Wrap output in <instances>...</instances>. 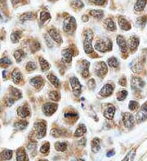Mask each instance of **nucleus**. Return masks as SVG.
Masks as SVG:
<instances>
[{"label":"nucleus","mask_w":147,"mask_h":161,"mask_svg":"<svg viewBox=\"0 0 147 161\" xmlns=\"http://www.w3.org/2000/svg\"><path fill=\"white\" fill-rule=\"evenodd\" d=\"M22 1H24V0H11V3H12L13 5H16V4L20 3L21 2H22Z\"/></svg>","instance_id":"nucleus-55"},{"label":"nucleus","mask_w":147,"mask_h":161,"mask_svg":"<svg viewBox=\"0 0 147 161\" xmlns=\"http://www.w3.org/2000/svg\"><path fill=\"white\" fill-rule=\"evenodd\" d=\"M139 107V104H138V102H136V101L132 100V101L129 102L128 107H129V109H130L131 111H134V110H136V109H137V107Z\"/></svg>","instance_id":"nucleus-47"},{"label":"nucleus","mask_w":147,"mask_h":161,"mask_svg":"<svg viewBox=\"0 0 147 161\" xmlns=\"http://www.w3.org/2000/svg\"><path fill=\"white\" fill-rule=\"evenodd\" d=\"M70 5L74 9H78V10H80L84 7V4L82 2V0H72Z\"/></svg>","instance_id":"nucleus-30"},{"label":"nucleus","mask_w":147,"mask_h":161,"mask_svg":"<svg viewBox=\"0 0 147 161\" xmlns=\"http://www.w3.org/2000/svg\"><path fill=\"white\" fill-rule=\"evenodd\" d=\"M94 69H95L96 75H97L98 77H101L105 75L107 73V72H108L107 66L105 65V63H104L102 61L95 64V68Z\"/></svg>","instance_id":"nucleus-5"},{"label":"nucleus","mask_w":147,"mask_h":161,"mask_svg":"<svg viewBox=\"0 0 147 161\" xmlns=\"http://www.w3.org/2000/svg\"><path fill=\"white\" fill-rule=\"evenodd\" d=\"M48 34L49 36L51 37V38L54 41L55 43H58V44H60L62 43V38L60 37V35L59 34V33L56 31V29L52 28L51 29L48 30Z\"/></svg>","instance_id":"nucleus-13"},{"label":"nucleus","mask_w":147,"mask_h":161,"mask_svg":"<svg viewBox=\"0 0 147 161\" xmlns=\"http://www.w3.org/2000/svg\"><path fill=\"white\" fill-rule=\"evenodd\" d=\"M116 41H117V44L119 47L121 51L123 53H126L128 51V47L127 43H126L125 39L124 38V37L121 36V35H119L116 38Z\"/></svg>","instance_id":"nucleus-14"},{"label":"nucleus","mask_w":147,"mask_h":161,"mask_svg":"<svg viewBox=\"0 0 147 161\" xmlns=\"http://www.w3.org/2000/svg\"><path fill=\"white\" fill-rule=\"evenodd\" d=\"M146 3L147 0H136V3L134 5V10H135V11H136V12H141V11H143L145 9L146 6Z\"/></svg>","instance_id":"nucleus-19"},{"label":"nucleus","mask_w":147,"mask_h":161,"mask_svg":"<svg viewBox=\"0 0 147 161\" xmlns=\"http://www.w3.org/2000/svg\"><path fill=\"white\" fill-rule=\"evenodd\" d=\"M108 65H109L110 68H117V67H119V60L118 59H116L115 57H111V58H109L108 59Z\"/></svg>","instance_id":"nucleus-37"},{"label":"nucleus","mask_w":147,"mask_h":161,"mask_svg":"<svg viewBox=\"0 0 147 161\" xmlns=\"http://www.w3.org/2000/svg\"><path fill=\"white\" fill-rule=\"evenodd\" d=\"M16 160L17 161H27V155L23 148H20L16 151Z\"/></svg>","instance_id":"nucleus-23"},{"label":"nucleus","mask_w":147,"mask_h":161,"mask_svg":"<svg viewBox=\"0 0 147 161\" xmlns=\"http://www.w3.org/2000/svg\"><path fill=\"white\" fill-rule=\"evenodd\" d=\"M38 161H48V160H40Z\"/></svg>","instance_id":"nucleus-60"},{"label":"nucleus","mask_w":147,"mask_h":161,"mask_svg":"<svg viewBox=\"0 0 147 161\" xmlns=\"http://www.w3.org/2000/svg\"><path fill=\"white\" fill-rule=\"evenodd\" d=\"M47 77H48V79L50 80V82L55 86V87H59L60 86V81H59V79L56 77L55 75L53 74H48V75L47 76Z\"/></svg>","instance_id":"nucleus-27"},{"label":"nucleus","mask_w":147,"mask_h":161,"mask_svg":"<svg viewBox=\"0 0 147 161\" xmlns=\"http://www.w3.org/2000/svg\"><path fill=\"white\" fill-rule=\"evenodd\" d=\"M144 85H145L144 81L138 77H133L131 81V86L133 90H140L143 88Z\"/></svg>","instance_id":"nucleus-16"},{"label":"nucleus","mask_w":147,"mask_h":161,"mask_svg":"<svg viewBox=\"0 0 147 161\" xmlns=\"http://www.w3.org/2000/svg\"><path fill=\"white\" fill-rule=\"evenodd\" d=\"M95 49L100 52H106L112 49V43L109 39H99L96 41Z\"/></svg>","instance_id":"nucleus-2"},{"label":"nucleus","mask_w":147,"mask_h":161,"mask_svg":"<svg viewBox=\"0 0 147 161\" xmlns=\"http://www.w3.org/2000/svg\"><path fill=\"white\" fill-rule=\"evenodd\" d=\"M73 161H84L83 159H78V160H73Z\"/></svg>","instance_id":"nucleus-57"},{"label":"nucleus","mask_w":147,"mask_h":161,"mask_svg":"<svg viewBox=\"0 0 147 161\" xmlns=\"http://www.w3.org/2000/svg\"><path fill=\"white\" fill-rule=\"evenodd\" d=\"M11 64V61L7 57L0 59V67H2V68H6V67L9 66Z\"/></svg>","instance_id":"nucleus-41"},{"label":"nucleus","mask_w":147,"mask_h":161,"mask_svg":"<svg viewBox=\"0 0 147 161\" xmlns=\"http://www.w3.org/2000/svg\"><path fill=\"white\" fill-rule=\"evenodd\" d=\"M11 97L13 99H19L21 98V93L16 88H11Z\"/></svg>","instance_id":"nucleus-39"},{"label":"nucleus","mask_w":147,"mask_h":161,"mask_svg":"<svg viewBox=\"0 0 147 161\" xmlns=\"http://www.w3.org/2000/svg\"><path fill=\"white\" fill-rule=\"evenodd\" d=\"M14 57L17 62H21L24 57V51L22 50H17L14 52Z\"/></svg>","instance_id":"nucleus-40"},{"label":"nucleus","mask_w":147,"mask_h":161,"mask_svg":"<svg viewBox=\"0 0 147 161\" xmlns=\"http://www.w3.org/2000/svg\"><path fill=\"white\" fill-rule=\"evenodd\" d=\"M89 15H91L93 17L97 19V20H100L103 17L104 11L102 10H96V9L95 10H90Z\"/></svg>","instance_id":"nucleus-26"},{"label":"nucleus","mask_w":147,"mask_h":161,"mask_svg":"<svg viewBox=\"0 0 147 161\" xmlns=\"http://www.w3.org/2000/svg\"><path fill=\"white\" fill-rule=\"evenodd\" d=\"M115 154L114 152V150H112V151H109L108 153H107V155H106V156L107 157H111V156H113Z\"/></svg>","instance_id":"nucleus-56"},{"label":"nucleus","mask_w":147,"mask_h":161,"mask_svg":"<svg viewBox=\"0 0 147 161\" xmlns=\"http://www.w3.org/2000/svg\"><path fill=\"white\" fill-rule=\"evenodd\" d=\"M128 95V91L127 90H121L117 94V99L119 101H123L126 98V97Z\"/></svg>","instance_id":"nucleus-43"},{"label":"nucleus","mask_w":147,"mask_h":161,"mask_svg":"<svg viewBox=\"0 0 147 161\" xmlns=\"http://www.w3.org/2000/svg\"><path fill=\"white\" fill-rule=\"evenodd\" d=\"M21 31H14V32L11 33V42L13 43H16L19 42V40H20V38H21Z\"/></svg>","instance_id":"nucleus-35"},{"label":"nucleus","mask_w":147,"mask_h":161,"mask_svg":"<svg viewBox=\"0 0 147 161\" xmlns=\"http://www.w3.org/2000/svg\"><path fill=\"white\" fill-rule=\"evenodd\" d=\"M36 19V14L34 12H26L21 16V21L22 22L27 21H33Z\"/></svg>","instance_id":"nucleus-22"},{"label":"nucleus","mask_w":147,"mask_h":161,"mask_svg":"<svg viewBox=\"0 0 147 161\" xmlns=\"http://www.w3.org/2000/svg\"><path fill=\"white\" fill-rule=\"evenodd\" d=\"M57 110V105L52 102H47L43 107V112L46 116H51Z\"/></svg>","instance_id":"nucleus-9"},{"label":"nucleus","mask_w":147,"mask_h":161,"mask_svg":"<svg viewBox=\"0 0 147 161\" xmlns=\"http://www.w3.org/2000/svg\"><path fill=\"white\" fill-rule=\"evenodd\" d=\"M93 4L97 6H103L107 3V0H88Z\"/></svg>","instance_id":"nucleus-46"},{"label":"nucleus","mask_w":147,"mask_h":161,"mask_svg":"<svg viewBox=\"0 0 147 161\" xmlns=\"http://www.w3.org/2000/svg\"><path fill=\"white\" fill-rule=\"evenodd\" d=\"M146 22H147V16L146 15H145V16L138 17V18L136 19V23L137 26L141 27V28H143V27L146 25Z\"/></svg>","instance_id":"nucleus-34"},{"label":"nucleus","mask_w":147,"mask_h":161,"mask_svg":"<svg viewBox=\"0 0 147 161\" xmlns=\"http://www.w3.org/2000/svg\"><path fill=\"white\" fill-rule=\"evenodd\" d=\"M73 51L70 48H67L61 51V55H62V60L63 62H65L66 64L70 63L72 60V56H73Z\"/></svg>","instance_id":"nucleus-12"},{"label":"nucleus","mask_w":147,"mask_h":161,"mask_svg":"<svg viewBox=\"0 0 147 161\" xmlns=\"http://www.w3.org/2000/svg\"><path fill=\"white\" fill-rule=\"evenodd\" d=\"M104 25L109 31H114L116 29L115 23H114V21L111 18H106L104 21Z\"/></svg>","instance_id":"nucleus-21"},{"label":"nucleus","mask_w":147,"mask_h":161,"mask_svg":"<svg viewBox=\"0 0 147 161\" xmlns=\"http://www.w3.org/2000/svg\"><path fill=\"white\" fill-rule=\"evenodd\" d=\"M114 113H115V107L112 104H109L104 111V116L108 120H112L114 118Z\"/></svg>","instance_id":"nucleus-15"},{"label":"nucleus","mask_w":147,"mask_h":161,"mask_svg":"<svg viewBox=\"0 0 147 161\" xmlns=\"http://www.w3.org/2000/svg\"><path fill=\"white\" fill-rule=\"evenodd\" d=\"M123 120H124V124L127 128L131 129L134 126L135 124V120H134V116L132 114L128 112L124 113L123 115Z\"/></svg>","instance_id":"nucleus-7"},{"label":"nucleus","mask_w":147,"mask_h":161,"mask_svg":"<svg viewBox=\"0 0 147 161\" xmlns=\"http://www.w3.org/2000/svg\"><path fill=\"white\" fill-rule=\"evenodd\" d=\"M136 120L138 123L147 120V102L142 105L141 110L136 114Z\"/></svg>","instance_id":"nucleus-8"},{"label":"nucleus","mask_w":147,"mask_h":161,"mask_svg":"<svg viewBox=\"0 0 147 161\" xmlns=\"http://www.w3.org/2000/svg\"><path fill=\"white\" fill-rule=\"evenodd\" d=\"M88 16H87V15H83V16H82V21L83 22H87L88 21Z\"/></svg>","instance_id":"nucleus-54"},{"label":"nucleus","mask_w":147,"mask_h":161,"mask_svg":"<svg viewBox=\"0 0 147 161\" xmlns=\"http://www.w3.org/2000/svg\"><path fill=\"white\" fill-rule=\"evenodd\" d=\"M0 156L2 157V159H3L5 160H9L12 157V151L10 150H4L1 153Z\"/></svg>","instance_id":"nucleus-36"},{"label":"nucleus","mask_w":147,"mask_h":161,"mask_svg":"<svg viewBox=\"0 0 147 161\" xmlns=\"http://www.w3.org/2000/svg\"><path fill=\"white\" fill-rule=\"evenodd\" d=\"M28 125V122L26 120H20L14 124V127L17 130H23L25 129Z\"/></svg>","instance_id":"nucleus-32"},{"label":"nucleus","mask_w":147,"mask_h":161,"mask_svg":"<svg viewBox=\"0 0 147 161\" xmlns=\"http://www.w3.org/2000/svg\"><path fill=\"white\" fill-rule=\"evenodd\" d=\"M67 148V144L65 142H57L55 143V149L57 151H60V152H64L66 150Z\"/></svg>","instance_id":"nucleus-33"},{"label":"nucleus","mask_w":147,"mask_h":161,"mask_svg":"<svg viewBox=\"0 0 147 161\" xmlns=\"http://www.w3.org/2000/svg\"><path fill=\"white\" fill-rule=\"evenodd\" d=\"M65 117L68 119V120L72 119L73 120H75V119L78 117V113L71 112H66L65 114Z\"/></svg>","instance_id":"nucleus-45"},{"label":"nucleus","mask_w":147,"mask_h":161,"mask_svg":"<svg viewBox=\"0 0 147 161\" xmlns=\"http://www.w3.org/2000/svg\"><path fill=\"white\" fill-rule=\"evenodd\" d=\"M30 84L34 86V88H41L44 86V80L42 77L38 76V77H35L32 78L30 81Z\"/></svg>","instance_id":"nucleus-17"},{"label":"nucleus","mask_w":147,"mask_h":161,"mask_svg":"<svg viewBox=\"0 0 147 161\" xmlns=\"http://www.w3.org/2000/svg\"><path fill=\"white\" fill-rule=\"evenodd\" d=\"M39 64H40V67H41V69H42L43 72H46V71H48L50 69L49 63L46 59H44L43 57L39 58Z\"/></svg>","instance_id":"nucleus-29"},{"label":"nucleus","mask_w":147,"mask_h":161,"mask_svg":"<svg viewBox=\"0 0 147 161\" xmlns=\"http://www.w3.org/2000/svg\"><path fill=\"white\" fill-rule=\"evenodd\" d=\"M70 86L72 87V90H73V92L74 94L79 96L81 93V84L79 82V80H78V78L75 77H72L70 80Z\"/></svg>","instance_id":"nucleus-6"},{"label":"nucleus","mask_w":147,"mask_h":161,"mask_svg":"<svg viewBox=\"0 0 147 161\" xmlns=\"http://www.w3.org/2000/svg\"><path fill=\"white\" fill-rule=\"evenodd\" d=\"M101 148V140L99 138H94L92 141V150L93 152H97Z\"/></svg>","instance_id":"nucleus-31"},{"label":"nucleus","mask_w":147,"mask_h":161,"mask_svg":"<svg viewBox=\"0 0 147 161\" xmlns=\"http://www.w3.org/2000/svg\"><path fill=\"white\" fill-rule=\"evenodd\" d=\"M50 2H56V1H57V0H48Z\"/></svg>","instance_id":"nucleus-59"},{"label":"nucleus","mask_w":147,"mask_h":161,"mask_svg":"<svg viewBox=\"0 0 147 161\" xmlns=\"http://www.w3.org/2000/svg\"><path fill=\"white\" fill-rule=\"evenodd\" d=\"M11 78L12 80L15 84H18L22 78L21 73L19 71L18 69H15L12 72V74H11Z\"/></svg>","instance_id":"nucleus-25"},{"label":"nucleus","mask_w":147,"mask_h":161,"mask_svg":"<svg viewBox=\"0 0 147 161\" xmlns=\"http://www.w3.org/2000/svg\"><path fill=\"white\" fill-rule=\"evenodd\" d=\"M118 22H119V25L120 28L124 30H130L131 28H132L130 23L123 16H119Z\"/></svg>","instance_id":"nucleus-18"},{"label":"nucleus","mask_w":147,"mask_h":161,"mask_svg":"<svg viewBox=\"0 0 147 161\" xmlns=\"http://www.w3.org/2000/svg\"><path fill=\"white\" fill-rule=\"evenodd\" d=\"M44 38H45V40H46V43H47L48 47H53V42L52 41V38L49 36V34H45Z\"/></svg>","instance_id":"nucleus-50"},{"label":"nucleus","mask_w":147,"mask_h":161,"mask_svg":"<svg viewBox=\"0 0 147 161\" xmlns=\"http://www.w3.org/2000/svg\"><path fill=\"white\" fill-rule=\"evenodd\" d=\"M89 65H90V63L87 60L82 61L81 64H79V65L80 73L83 77H87L89 76Z\"/></svg>","instance_id":"nucleus-10"},{"label":"nucleus","mask_w":147,"mask_h":161,"mask_svg":"<svg viewBox=\"0 0 147 161\" xmlns=\"http://www.w3.org/2000/svg\"><path fill=\"white\" fill-rule=\"evenodd\" d=\"M26 70L28 72H31V71H34V70L36 69L37 66H36V64L33 61H29L27 63V65L26 66Z\"/></svg>","instance_id":"nucleus-44"},{"label":"nucleus","mask_w":147,"mask_h":161,"mask_svg":"<svg viewBox=\"0 0 147 161\" xmlns=\"http://www.w3.org/2000/svg\"><path fill=\"white\" fill-rule=\"evenodd\" d=\"M119 85L120 86H125L127 85V80H126L125 77H124L123 78H121L119 80Z\"/></svg>","instance_id":"nucleus-53"},{"label":"nucleus","mask_w":147,"mask_h":161,"mask_svg":"<svg viewBox=\"0 0 147 161\" xmlns=\"http://www.w3.org/2000/svg\"><path fill=\"white\" fill-rule=\"evenodd\" d=\"M60 94H59V93H57V92L52 91L49 94V98H50L51 100L54 101V102L59 101V100H60Z\"/></svg>","instance_id":"nucleus-42"},{"label":"nucleus","mask_w":147,"mask_h":161,"mask_svg":"<svg viewBox=\"0 0 147 161\" xmlns=\"http://www.w3.org/2000/svg\"><path fill=\"white\" fill-rule=\"evenodd\" d=\"M93 38V33L91 29H87L84 31V41H83V47L84 51L87 54L93 52V47H92V40Z\"/></svg>","instance_id":"nucleus-1"},{"label":"nucleus","mask_w":147,"mask_h":161,"mask_svg":"<svg viewBox=\"0 0 147 161\" xmlns=\"http://www.w3.org/2000/svg\"><path fill=\"white\" fill-rule=\"evenodd\" d=\"M36 145H37V143H36L35 142H30V143L28 144L27 148L30 150V151H35Z\"/></svg>","instance_id":"nucleus-51"},{"label":"nucleus","mask_w":147,"mask_h":161,"mask_svg":"<svg viewBox=\"0 0 147 161\" xmlns=\"http://www.w3.org/2000/svg\"><path fill=\"white\" fill-rule=\"evenodd\" d=\"M34 128L36 130L37 137L38 138H43L44 136L46 135V124L44 121H38L34 124Z\"/></svg>","instance_id":"nucleus-4"},{"label":"nucleus","mask_w":147,"mask_h":161,"mask_svg":"<svg viewBox=\"0 0 147 161\" xmlns=\"http://www.w3.org/2000/svg\"><path fill=\"white\" fill-rule=\"evenodd\" d=\"M61 131H60V129H53L51 130V135L52 136V137H54V138H59L60 135H61Z\"/></svg>","instance_id":"nucleus-49"},{"label":"nucleus","mask_w":147,"mask_h":161,"mask_svg":"<svg viewBox=\"0 0 147 161\" xmlns=\"http://www.w3.org/2000/svg\"><path fill=\"white\" fill-rule=\"evenodd\" d=\"M39 18H40V21L43 22V23H44V22H46L47 21H49L51 19V15H50V13L48 12V11H43L40 12Z\"/></svg>","instance_id":"nucleus-38"},{"label":"nucleus","mask_w":147,"mask_h":161,"mask_svg":"<svg viewBox=\"0 0 147 161\" xmlns=\"http://www.w3.org/2000/svg\"><path fill=\"white\" fill-rule=\"evenodd\" d=\"M114 92V86H112L111 84H105V86L101 88V90H100V94L103 97L109 96L112 93Z\"/></svg>","instance_id":"nucleus-11"},{"label":"nucleus","mask_w":147,"mask_h":161,"mask_svg":"<svg viewBox=\"0 0 147 161\" xmlns=\"http://www.w3.org/2000/svg\"><path fill=\"white\" fill-rule=\"evenodd\" d=\"M49 149H50V144L49 142H45L44 145L41 146L40 148V152L41 153H47L48 152Z\"/></svg>","instance_id":"nucleus-48"},{"label":"nucleus","mask_w":147,"mask_h":161,"mask_svg":"<svg viewBox=\"0 0 147 161\" xmlns=\"http://www.w3.org/2000/svg\"><path fill=\"white\" fill-rule=\"evenodd\" d=\"M86 131H87V129H86L85 125L84 124H79V127L75 130V137H81V136H83V134L86 133Z\"/></svg>","instance_id":"nucleus-28"},{"label":"nucleus","mask_w":147,"mask_h":161,"mask_svg":"<svg viewBox=\"0 0 147 161\" xmlns=\"http://www.w3.org/2000/svg\"><path fill=\"white\" fill-rule=\"evenodd\" d=\"M4 2H6V0H0V3H3Z\"/></svg>","instance_id":"nucleus-58"},{"label":"nucleus","mask_w":147,"mask_h":161,"mask_svg":"<svg viewBox=\"0 0 147 161\" xmlns=\"http://www.w3.org/2000/svg\"><path fill=\"white\" fill-rule=\"evenodd\" d=\"M77 27L76 20L73 16H68L63 22V29L67 33H73Z\"/></svg>","instance_id":"nucleus-3"},{"label":"nucleus","mask_w":147,"mask_h":161,"mask_svg":"<svg viewBox=\"0 0 147 161\" xmlns=\"http://www.w3.org/2000/svg\"><path fill=\"white\" fill-rule=\"evenodd\" d=\"M129 48H130L131 51H134L136 50V47H138L139 45V38L137 37H135V36H132L129 38Z\"/></svg>","instance_id":"nucleus-24"},{"label":"nucleus","mask_w":147,"mask_h":161,"mask_svg":"<svg viewBox=\"0 0 147 161\" xmlns=\"http://www.w3.org/2000/svg\"><path fill=\"white\" fill-rule=\"evenodd\" d=\"M88 86H89V88H91V89H94L95 86H96V82H95V80H93V79H91V80H88Z\"/></svg>","instance_id":"nucleus-52"},{"label":"nucleus","mask_w":147,"mask_h":161,"mask_svg":"<svg viewBox=\"0 0 147 161\" xmlns=\"http://www.w3.org/2000/svg\"><path fill=\"white\" fill-rule=\"evenodd\" d=\"M17 114L20 117L26 118L30 116V109L27 106H21L17 109Z\"/></svg>","instance_id":"nucleus-20"}]
</instances>
